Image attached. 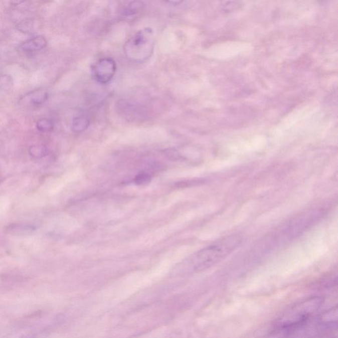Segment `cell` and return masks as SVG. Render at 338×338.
<instances>
[{"label":"cell","instance_id":"1","mask_svg":"<svg viewBox=\"0 0 338 338\" xmlns=\"http://www.w3.org/2000/svg\"><path fill=\"white\" fill-rule=\"evenodd\" d=\"M241 242L242 237L238 235L223 238L196 252L190 258L189 264L195 271L207 270L232 253Z\"/></svg>","mask_w":338,"mask_h":338},{"label":"cell","instance_id":"2","mask_svg":"<svg viewBox=\"0 0 338 338\" xmlns=\"http://www.w3.org/2000/svg\"><path fill=\"white\" fill-rule=\"evenodd\" d=\"M322 302V297L314 296L297 302L279 316L275 326L285 330L305 324L318 311Z\"/></svg>","mask_w":338,"mask_h":338},{"label":"cell","instance_id":"3","mask_svg":"<svg viewBox=\"0 0 338 338\" xmlns=\"http://www.w3.org/2000/svg\"><path fill=\"white\" fill-rule=\"evenodd\" d=\"M155 37L153 31L145 28L139 31L125 44L124 51L128 59L141 63L149 59L153 53Z\"/></svg>","mask_w":338,"mask_h":338},{"label":"cell","instance_id":"4","mask_svg":"<svg viewBox=\"0 0 338 338\" xmlns=\"http://www.w3.org/2000/svg\"><path fill=\"white\" fill-rule=\"evenodd\" d=\"M116 64L111 58H103L98 60L93 67L94 77L100 83H107L115 74Z\"/></svg>","mask_w":338,"mask_h":338},{"label":"cell","instance_id":"5","mask_svg":"<svg viewBox=\"0 0 338 338\" xmlns=\"http://www.w3.org/2000/svg\"><path fill=\"white\" fill-rule=\"evenodd\" d=\"M36 230L37 227L35 225L26 223H11L5 228L7 234L14 236L30 235Z\"/></svg>","mask_w":338,"mask_h":338},{"label":"cell","instance_id":"6","mask_svg":"<svg viewBox=\"0 0 338 338\" xmlns=\"http://www.w3.org/2000/svg\"><path fill=\"white\" fill-rule=\"evenodd\" d=\"M47 45V40L43 36H37L23 43L20 49L25 52H35L41 51Z\"/></svg>","mask_w":338,"mask_h":338},{"label":"cell","instance_id":"7","mask_svg":"<svg viewBox=\"0 0 338 338\" xmlns=\"http://www.w3.org/2000/svg\"><path fill=\"white\" fill-rule=\"evenodd\" d=\"M49 94L43 89L30 92L24 97V101L33 106H40L47 101Z\"/></svg>","mask_w":338,"mask_h":338},{"label":"cell","instance_id":"8","mask_svg":"<svg viewBox=\"0 0 338 338\" xmlns=\"http://www.w3.org/2000/svg\"><path fill=\"white\" fill-rule=\"evenodd\" d=\"M89 120L85 116H78L72 121V130L75 133H81L87 130L89 126Z\"/></svg>","mask_w":338,"mask_h":338},{"label":"cell","instance_id":"9","mask_svg":"<svg viewBox=\"0 0 338 338\" xmlns=\"http://www.w3.org/2000/svg\"><path fill=\"white\" fill-rule=\"evenodd\" d=\"M29 153L33 157L39 158L47 155L49 150L45 146L33 145L29 148Z\"/></svg>","mask_w":338,"mask_h":338},{"label":"cell","instance_id":"10","mask_svg":"<svg viewBox=\"0 0 338 338\" xmlns=\"http://www.w3.org/2000/svg\"><path fill=\"white\" fill-rule=\"evenodd\" d=\"M37 128L41 133L51 132L54 129V124L49 119L43 118L37 122Z\"/></svg>","mask_w":338,"mask_h":338},{"label":"cell","instance_id":"11","mask_svg":"<svg viewBox=\"0 0 338 338\" xmlns=\"http://www.w3.org/2000/svg\"><path fill=\"white\" fill-rule=\"evenodd\" d=\"M321 322L323 323H331L337 322V308L336 306L335 308H331L321 316Z\"/></svg>","mask_w":338,"mask_h":338},{"label":"cell","instance_id":"12","mask_svg":"<svg viewBox=\"0 0 338 338\" xmlns=\"http://www.w3.org/2000/svg\"><path fill=\"white\" fill-rule=\"evenodd\" d=\"M143 4L141 2H132L128 4V5L124 8V14L126 16H131V15H134L137 12L140 11L141 10V7H142Z\"/></svg>","mask_w":338,"mask_h":338},{"label":"cell","instance_id":"13","mask_svg":"<svg viewBox=\"0 0 338 338\" xmlns=\"http://www.w3.org/2000/svg\"><path fill=\"white\" fill-rule=\"evenodd\" d=\"M151 181V177L146 173H141L137 175L134 179V182L139 186H143L147 185Z\"/></svg>","mask_w":338,"mask_h":338},{"label":"cell","instance_id":"14","mask_svg":"<svg viewBox=\"0 0 338 338\" xmlns=\"http://www.w3.org/2000/svg\"><path fill=\"white\" fill-rule=\"evenodd\" d=\"M18 29L23 33H29L33 30V22L31 20L23 21L18 25Z\"/></svg>","mask_w":338,"mask_h":338},{"label":"cell","instance_id":"15","mask_svg":"<svg viewBox=\"0 0 338 338\" xmlns=\"http://www.w3.org/2000/svg\"><path fill=\"white\" fill-rule=\"evenodd\" d=\"M13 85L11 77L3 76L0 77V87L4 89H10Z\"/></svg>","mask_w":338,"mask_h":338}]
</instances>
